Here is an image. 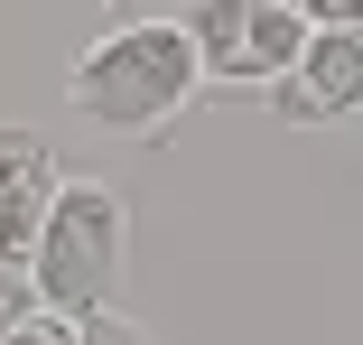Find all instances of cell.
<instances>
[{"mask_svg":"<svg viewBox=\"0 0 363 345\" xmlns=\"http://www.w3.org/2000/svg\"><path fill=\"white\" fill-rule=\"evenodd\" d=\"M56 187H65L56 150L28 141V131H0V261H28V252H38Z\"/></svg>","mask_w":363,"mask_h":345,"instance_id":"cell-5","label":"cell"},{"mask_svg":"<svg viewBox=\"0 0 363 345\" xmlns=\"http://www.w3.org/2000/svg\"><path fill=\"white\" fill-rule=\"evenodd\" d=\"M205 84V65H196V38L186 19H121L103 28L84 56H75V75H65V94H75V112L94 131H112V141H150V131H168Z\"/></svg>","mask_w":363,"mask_h":345,"instance_id":"cell-1","label":"cell"},{"mask_svg":"<svg viewBox=\"0 0 363 345\" xmlns=\"http://www.w3.org/2000/svg\"><path fill=\"white\" fill-rule=\"evenodd\" d=\"M279 10H298L308 28H363V0H279Z\"/></svg>","mask_w":363,"mask_h":345,"instance_id":"cell-7","label":"cell"},{"mask_svg":"<svg viewBox=\"0 0 363 345\" xmlns=\"http://www.w3.org/2000/svg\"><path fill=\"white\" fill-rule=\"evenodd\" d=\"M19 317H38V290H28V261H0V336Z\"/></svg>","mask_w":363,"mask_h":345,"instance_id":"cell-6","label":"cell"},{"mask_svg":"<svg viewBox=\"0 0 363 345\" xmlns=\"http://www.w3.org/2000/svg\"><path fill=\"white\" fill-rule=\"evenodd\" d=\"M75 345H150V336H140L121 308H103V317H84V327H75Z\"/></svg>","mask_w":363,"mask_h":345,"instance_id":"cell-8","label":"cell"},{"mask_svg":"<svg viewBox=\"0 0 363 345\" xmlns=\"http://www.w3.org/2000/svg\"><path fill=\"white\" fill-rule=\"evenodd\" d=\"M121 270H130V205L94 177H65L47 205V234L28 252V290L47 317L84 327L103 308H121Z\"/></svg>","mask_w":363,"mask_h":345,"instance_id":"cell-2","label":"cell"},{"mask_svg":"<svg viewBox=\"0 0 363 345\" xmlns=\"http://www.w3.org/2000/svg\"><path fill=\"white\" fill-rule=\"evenodd\" d=\"M0 345H75V327H65V317H47V308H38V317H19L10 336H0Z\"/></svg>","mask_w":363,"mask_h":345,"instance_id":"cell-9","label":"cell"},{"mask_svg":"<svg viewBox=\"0 0 363 345\" xmlns=\"http://www.w3.org/2000/svg\"><path fill=\"white\" fill-rule=\"evenodd\" d=\"M186 38H196V65L214 84H279L308 47V19L279 10V0H196Z\"/></svg>","mask_w":363,"mask_h":345,"instance_id":"cell-3","label":"cell"},{"mask_svg":"<svg viewBox=\"0 0 363 345\" xmlns=\"http://www.w3.org/2000/svg\"><path fill=\"white\" fill-rule=\"evenodd\" d=\"M270 112L298 121V131H317V121H354V112H363V28H308L298 65L270 84Z\"/></svg>","mask_w":363,"mask_h":345,"instance_id":"cell-4","label":"cell"}]
</instances>
